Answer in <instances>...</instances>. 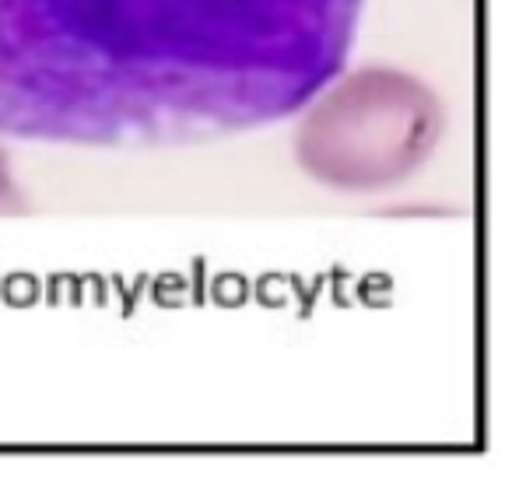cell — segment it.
Listing matches in <instances>:
<instances>
[{
	"label": "cell",
	"mask_w": 512,
	"mask_h": 480,
	"mask_svg": "<svg viewBox=\"0 0 512 480\" xmlns=\"http://www.w3.org/2000/svg\"><path fill=\"white\" fill-rule=\"evenodd\" d=\"M362 0H0V134L186 144L295 116Z\"/></svg>",
	"instance_id": "cell-1"
}]
</instances>
